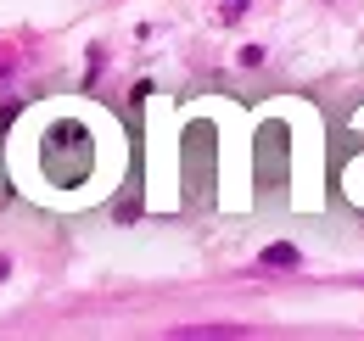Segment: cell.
<instances>
[{
    "instance_id": "7a4b0ae2",
    "label": "cell",
    "mask_w": 364,
    "mask_h": 341,
    "mask_svg": "<svg viewBox=\"0 0 364 341\" xmlns=\"http://www.w3.org/2000/svg\"><path fill=\"white\" fill-rule=\"evenodd\" d=\"M252 330L247 325H180L168 330V341H247Z\"/></svg>"
},
{
    "instance_id": "277c9868",
    "label": "cell",
    "mask_w": 364,
    "mask_h": 341,
    "mask_svg": "<svg viewBox=\"0 0 364 341\" xmlns=\"http://www.w3.org/2000/svg\"><path fill=\"white\" fill-rule=\"evenodd\" d=\"M219 17H225V23H241V17H247V0H225Z\"/></svg>"
},
{
    "instance_id": "3957f363",
    "label": "cell",
    "mask_w": 364,
    "mask_h": 341,
    "mask_svg": "<svg viewBox=\"0 0 364 341\" xmlns=\"http://www.w3.org/2000/svg\"><path fill=\"white\" fill-rule=\"evenodd\" d=\"M264 269H297V247H286V241H274V247H264V257H258Z\"/></svg>"
},
{
    "instance_id": "5b68a950",
    "label": "cell",
    "mask_w": 364,
    "mask_h": 341,
    "mask_svg": "<svg viewBox=\"0 0 364 341\" xmlns=\"http://www.w3.org/2000/svg\"><path fill=\"white\" fill-rule=\"evenodd\" d=\"M241 67H264V45H241Z\"/></svg>"
},
{
    "instance_id": "6da1fadb",
    "label": "cell",
    "mask_w": 364,
    "mask_h": 341,
    "mask_svg": "<svg viewBox=\"0 0 364 341\" xmlns=\"http://www.w3.org/2000/svg\"><path fill=\"white\" fill-rule=\"evenodd\" d=\"M46 173L56 179V185H79V179L90 173V134H85L79 124L50 129V140H46Z\"/></svg>"
}]
</instances>
